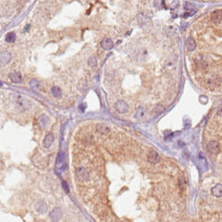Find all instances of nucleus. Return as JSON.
<instances>
[{
  "label": "nucleus",
  "instance_id": "1",
  "mask_svg": "<svg viewBox=\"0 0 222 222\" xmlns=\"http://www.w3.org/2000/svg\"><path fill=\"white\" fill-rule=\"evenodd\" d=\"M12 99H13V101L15 103V105L18 108L22 109H26L29 108V102L22 96L18 94H13L12 95Z\"/></svg>",
  "mask_w": 222,
  "mask_h": 222
},
{
  "label": "nucleus",
  "instance_id": "9",
  "mask_svg": "<svg viewBox=\"0 0 222 222\" xmlns=\"http://www.w3.org/2000/svg\"><path fill=\"white\" fill-rule=\"evenodd\" d=\"M101 47L104 49V50H110V49L113 48L114 43H113V41L111 40L110 38H104L101 41Z\"/></svg>",
  "mask_w": 222,
  "mask_h": 222
},
{
  "label": "nucleus",
  "instance_id": "17",
  "mask_svg": "<svg viewBox=\"0 0 222 222\" xmlns=\"http://www.w3.org/2000/svg\"><path fill=\"white\" fill-rule=\"evenodd\" d=\"M30 86H31L32 89L38 90V87H39V82H38V80H36V79H33V80H31V82H30Z\"/></svg>",
  "mask_w": 222,
  "mask_h": 222
},
{
  "label": "nucleus",
  "instance_id": "7",
  "mask_svg": "<svg viewBox=\"0 0 222 222\" xmlns=\"http://www.w3.org/2000/svg\"><path fill=\"white\" fill-rule=\"evenodd\" d=\"M9 77H10L12 82L15 83V84H20L23 80L22 75L20 72H13V73H11L10 75H9Z\"/></svg>",
  "mask_w": 222,
  "mask_h": 222
},
{
  "label": "nucleus",
  "instance_id": "16",
  "mask_svg": "<svg viewBox=\"0 0 222 222\" xmlns=\"http://www.w3.org/2000/svg\"><path fill=\"white\" fill-rule=\"evenodd\" d=\"M15 38H16L15 34H14V32H10V33H8V34L6 35L5 40H6V42H8V43H14V42L15 41Z\"/></svg>",
  "mask_w": 222,
  "mask_h": 222
},
{
  "label": "nucleus",
  "instance_id": "12",
  "mask_svg": "<svg viewBox=\"0 0 222 222\" xmlns=\"http://www.w3.org/2000/svg\"><path fill=\"white\" fill-rule=\"evenodd\" d=\"M97 130H98V132H100L102 134H108L109 132V128L107 125H101V124L97 125Z\"/></svg>",
  "mask_w": 222,
  "mask_h": 222
},
{
  "label": "nucleus",
  "instance_id": "18",
  "mask_svg": "<svg viewBox=\"0 0 222 222\" xmlns=\"http://www.w3.org/2000/svg\"><path fill=\"white\" fill-rule=\"evenodd\" d=\"M144 113H145V110L142 107H140L138 109H137V112H136V116L137 117H142L144 116Z\"/></svg>",
  "mask_w": 222,
  "mask_h": 222
},
{
  "label": "nucleus",
  "instance_id": "13",
  "mask_svg": "<svg viewBox=\"0 0 222 222\" xmlns=\"http://www.w3.org/2000/svg\"><path fill=\"white\" fill-rule=\"evenodd\" d=\"M187 48L188 51H193L195 48V42L193 38H188L187 39Z\"/></svg>",
  "mask_w": 222,
  "mask_h": 222
},
{
  "label": "nucleus",
  "instance_id": "4",
  "mask_svg": "<svg viewBox=\"0 0 222 222\" xmlns=\"http://www.w3.org/2000/svg\"><path fill=\"white\" fill-rule=\"evenodd\" d=\"M147 160L151 163V164H157L159 162L160 160V157H159V155L157 154L156 151L155 150H150L149 152V154H147Z\"/></svg>",
  "mask_w": 222,
  "mask_h": 222
},
{
  "label": "nucleus",
  "instance_id": "10",
  "mask_svg": "<svg viewBox=\"0 0 222 222\" xmlns=\"http://www.w3.org/2000/svg\"><path fill=\"white\" fill-rule=\"evenodd\" d=\"M212 194L217 197L222 196V185L221 184H217L216 186H214L212 189Z\"/></svg>",
  "mask_w": 222,
  "mask_h": 222
},
{
  "label": "nucleus",
  "instance_id": "14",
  "mask_svg": "<svg viewBox=\"0 0 222 222\" xmlns=\"http://www.w3.org/2000/svg\"><path fill=\"white\" fill-rule=\"evenodd\" d=\"M48 117L45 116V115H42L39 118H38V122H39V125H40V126L41 127H45L46 125H47V123H48Z\"/></svg>",
  "mask_w": 222,
  "mask_h": 222
},
{
  "label": "nucleus",
  "instance_id": "3",
  "mask_svg": "<svg viewBox=\"0 0 222 222\" xmlns=\"http://www.w3.org/2000/svg\"><path fill=\"white\" fill-rule=\"evenodd\" d=\"M207 147H208L209 152L212 153V154H214V155H215V154H218V153L219 152V144L217 141H215V140L210 141V142L208 143Z\"/></svg>",
  "mask_w": 222,
  "mask_h": 222
},
{
  "label": "nucleus",
  "instance_id": "6",
  "mask_svg": "<svg viewBox=\"0 0 222 222\" xmlns=\"http://www.w3.org/2000/svg\"><path fill=\"white\" fill-rule=\"evenodd\" d=\"M116 110L118 111L119 113H125V112H127V111H128L129 106H128V104L125 101H119L116 102Z\"/></svg>",
  "mask_w": 222,
  "mask_h": 222
},
{
  "label": "nucleus",
  "instance_id": "11",
  "mask_svg": "<svg viewBox=\"0 0 222 222\" xmlns=\"http://www.w3.org/2000/svg\"><path fill=\"white\" fill-rule=\"evenodd\" d=\"M11 60V55L8 52H3L1 53V63L2 64H7Z\"/></svg>",
  "mask_w": 222,
  "mask_h": 222
},
{
  "label": "nucleus",
  "instance_id": "2",
  "mask_svg": "<svg viewBox=\"0 0 222 222\" xmlns=\"http://www.w3.org/2000/svg\"><path fill=\"white\" fill-rule=\"evenodd\" d=\"M76 175L79 180H86L89 177L87 171L84 167H77L76 169Z\"/></svg>",
  "mask_w": 222,
  "mask_h": 222
},
{
  "label": "nucleus",
  "instance_id": "15",
  "mask_svg": "<svg viewBox=\"0 0 222 222\" xmlns=\"http://www.w3.org/2000/svg\"><path fill=\"white\" fill-rule=\"evenodd\" d=\"M61 93H62V92H61V89L60 87H58V86H54V87L52 88V94L53 97L55 98H59Z\"/></svg>",
  "mask_w": 222,
  "mask_h": 222
},
{
  "label": "nucleus",
  "instance_id": "19",
  "mask_svg": "<svg viewBox=\"0 0 222 222\" xmlns=\"http://www.w3.org/2000/svg\"><path fill=\"white\" fill-rule=\"evenodd\" d=\"M89 63H90L91 66H94V65L96 64V61H95V60H94L93 58H91V59L89 60Z\"/></svg>",
  "mask_w": 222,
  "mask_h": 222
},
{
  "label": "nucleus",
  "instance_id": "5",
  "mask_svg": "<svg viewBox=\"0 0 222 222\" xmlns=\"http://www.w3.org/2000/svg\"><path fill=\"white\" fill-rule=\"evenodd\" d=\"M61 215H62V212H61V210L60 208H55L53 209L52 212L50 213V218L52 219V220L53 222H58L60 218H61Z\"/></svg>",
  "mask_w": 222,
  "mask_h": 222
},
{
  "label": "nucleus",
  "instance_id": "8",
  "mask_svg": "<svg viewBox=\"0 0 222 222\" xmlns=\"http://www.w3.org/2000/svg\"><path fill=\"white\" fill-rule=\"evenodd\" d=\"M53 140H54V135H53V133H52V132L48 133L46 136H45L44 141H43L44 147H50L52 146Z\"/></svg>",
  "mask_w": 222,
  "mask_h": 222
}]
</instances>
